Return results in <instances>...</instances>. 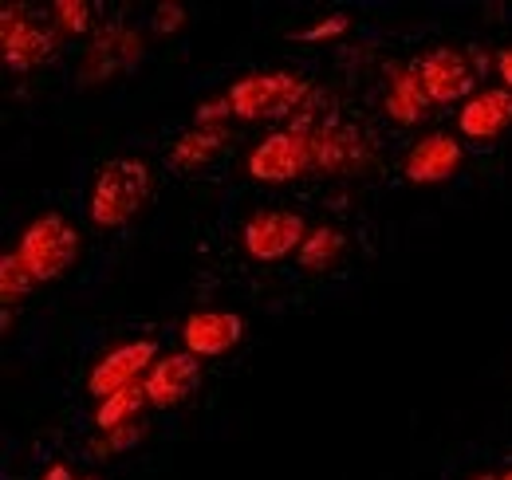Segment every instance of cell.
<instances>
[{"instance_id":"1","label":"cell","mask_w":512,"mask_h":480,"mask_svg":"<svg viewBox=\"0 0 512 480\" xmlns=\"http://www.w3.org/2000/svg\"><path fill=\"white\" fill-rule=\"evenodd\" d=\"M225 95L233 103V119L276 122L300 115V107L312 99V87H308V79H300L292 71H256V75L237 79Z\"/></svg>"},{"instance_id":"2","label":"cell","mask_w":512,"mask_h":480,"mask_svg":"<svg viewBox=\"0 0 512 480\" xmlns=\"http://www.w3.org/2000/svg\"><path fill=\"white\" fill-rule=\"evenodd\" d=\"M146 197H150V170L138 158H115L95 174L87 213L99 229H119L130 217H138Z\"/></svg>"},{"instance_id":"3","label":"cell","mask_w":512,"mask_h":480,"mask_svg":"<svg viewBox=\"0 0 512 480\" xmlns=\"http://www.w3.org/2000/svg\"><path fill=\"white\" fill-rule=\"evenodd\" d=\"M16 252L24 256L28 272L36 276V284L60 280L67 268L75 264V256H79V233H75V225H71L67 217L44 213V217H36V221L24 229Z\"/></svg>"},{"instance_id":"4","label":"cell","mask_w":512,"mask_h":480,"mask_svg":"<svg viewBox=\"0 0 512 480\" xmlns=\"http://www.w3.org/2000/svg\"><path fill=\"white\" fill-rule=\"evenodd\" d=\"M308 170H316V150H312L308 126L276 130V134L260 138V146L249 154V178L260 185H288Z\"/></svg>"},{"instance_id":"5","label":"cell","mask_w":512,"mask_h":480,"mask_svg":"<svg viewBox=\"0 0 512 480\" xmlns=\"http://www.w3.org/2000/svg\"><path fill=\"white\" fill-rule=\"evenodd\" d=\"M308 225L300 213H280V209H260L245 221V248L253 260H284L292 252H300V244L308 240Z\"/></svg>"},{"instance_id":"6","label":"cell","mask_w":512,"mask_h":480,"mask_svg":"<svg viewBox=\"0 0 512 480\" xmlns=\"http://www.w3.org/2000/svg\"><path fill=\"white\" fill-rule=\"evenodd\" d=\"M158 362V343L154 339H134V343H123V347H115V351H107L103 359L95 362V370H91V378H87V390L95 394V398H111V394H119V390H127V386H138V382H146V366H154Z\"/></svg>"},{"instance_id":"7","label":"cell","mask_w":512,"mask_h":480,"mask_svg":"<svg viewBox=\"0 0 512 480\" xmlns=\"http://www.w3.org/2000/svg\"><path fill=\"white\" fill-rule=\"evenodd\" d=\"M0 40H4V63L12 71H32V67H44V63L56 56V40L48 28L32 24L28 20V8L20 4H8L0 12Z\"/></svg>"},{"instance_id":"8","label":"cell","mask_w":512,"mask_h":480,"mask_svg":"<svg viewBox=\"0 0 512 480\" xmlns=\"http://www.w3.org/2000/svg\"><path fill=\"white\" fill-rule=\"evenodd\" d=\"M418 63V75H422V87L434 103H457L473 91L477 75H473V63L465 52H453V48H438L430 56H422Z\"/></svg>"},{"instance_id":"9","label":"cell","mask_w":512,"mask_h":480,"mask_svg":"<svg viewBox=\"0 0 512 480\" xmlns=\"http://www.w3.org/2000/svg\"><path fill=\"white\" fill-rule=\"evenodd\" d=\"M245 335V319L233 311H193L182 327V343L197 359H217L233 351Z\"/></svg>"},{"instance_id":"10","label":"cell","mask_w":512,"mask_h":480,"mask_svg":"<svg viewBox=\"0 0 512 480\" xmlns=\"http://www.w3.org/2000/svg\"><path fill=\"white\" fill-rule=\"evenodd\" d=\"M461 158H465L461 138L442 134V130L438 134H426L406 154V181H414V185H442V181H449L457 174Z\"/></svg>"},{"instance_id":"11","label":"cell","mask_w":512,"mask_h":480,"mask_svg":"<svg viewBox=\"0 0 512 480\" xmlns=\"http://www.w3.org/2000/svg\"><path fill=\"white\" fill-rule=\"evenodd\" d=\"M201 382V366H197V355L182 351V355H166L150 366L146 374V398L154 410H170V406H182L197 390Z\"/></svg>"},{"instance_id":"12","label":"cell","mask_w":512,"mask_h":480,"mask_svg":"<svg viewBox=\"0 0 512 480\" xmlns=\"http://www.w3.org/2000/svg\"><path fill=\"white\" fill-rule=\"evenodd\" d=\"M512 126V91L509 87H489V91H477L461 115H457V130L473 142H493L501 138Z\"/></svg>"},{"instance_id":"13","label":"cell","mask_w":512,"mask_h":480,"mask_svg":"<svg viewBox=\"0 0 512 480\" xmlns=\"http://www.w3.org/2000/svg\"><path fill=\"white\" fill-rule=\"evenodd\" d=\"M430 103H434V99H430L426 87H422L418 63H406V67H394V71H390V83H386V99H383L390 122L414 126V122L426 115Z\"/></svg>"},{"instance_id":"14","label":"cell","mask_w":512,"mask_h":480,"mask_svg":"<svg viewBox=\"0 0 512 480\" xmlns=\"http://www.w3.org/2000/svg\"><path fill=\"white\" fill-rule=\"evenodd\" d=\"M221 142H225V130H201V126H193L190 134H182L170 146L166 162L174 170H197V166H205V162H213L221 154Z\"/></svg>"},{"instance_id":"15","label":"cell","mask_w":512,"mask_h":480,"mask_svg":"<svg viewBox=\"0 0 512 480\" xmlns=\"http://www.w3.org/2000/svg\"><path fill=\"white\" fill-rule=\"evenodd\" d=\"M142 406H150V398H146V382L127 386V390H119V394L103 398V402H99V410H95V425H99V433H111V429H119V425H130V421L142 414Z\"/></svg>"},{"instance_id":"16","label":"cell","mask_w":512,"mask_h":480,"mask_svg":"<svg viewBox=\"0 0 512 480\" xmlns=\"http://www.w3.org/2000/svg\"><path fill=\"white\" fill-rule=\"evenodd\" d=\"M343 248H347V237L339 229H331V225H320V229H312L308 240L300 244L296 260H300L304 272H327L343 256Z\"/></svg>"},{"instance_id":"17","label":"cell","mask_w":512,"mask_h":480,"mask_svg":"<svg viewBox=\"0 0 512 480\" xmlns=\"http://www.w3.org/2000/svg\"><path fill=\"white\" fill-rule=\"evenodd\" d=\"M32 284H36V276L28 272L24 256H20L16 248H12V252H4V260H0V296H4V303L12 307L16 300H24Z\"/></svg>"},{"instance_id":"18","label":"cell","mask_w":512,"mask_h":480,"mask_svg":"<svg viewBox=\"0 0 512 480\" xmlns=\"http://www.w3.org/2000/svg\"><path fill=\"white\" fill-rule=\"evenodd\" d=\"M142 437H146V429H142L138 421H130V425H119V429L103 433V437L95 441V453H127V449H134Z\"/></svg>"},{"instance_id":"19","label":"cell","mask_w":512,"mask_h":480,"mask_svg":"<svg viewBox=\"0 0 512 480\" xmlns=\"http://www.w3.org/2000/svg\"><path fill=\"white\" fill-rule=\"evenodd\" d=\"M52 16L64 32H87L91 28V4H83V0H56Z\"/></svg>"},{"instance_id":"20","label":"cell","mask_w":512,"mask_h":480,"mask_svg":"<svg viewBox=\"0 0 512 480\" xmlns=\"http://www.w3.org/2000/svg\"><path fill=\"white\" fill-rule=\"evenodd\" d=\"M225 119H233V103H229V95H217V99H209V103L197 107V126H201V130H221Z\"/></svg>"},{"instance_id":"21","label":"cell","mask_w":512,"mask_h":480,"mask_svg":"<svg viewBox=\"0 0 512 480\" xmlns=\"http://www.w3.org/2000/svg\"><path fill=\"white\" fill-rule=\"evenodd\" d=\"M154 20H158V24H154L158 32H174V28H182V24H186V12H182L178 4H162V8L154 12Z\"/></svg>"},{"instance_id":"22","label":"cell","mask_w":512,"mask_h":480,"mask_svg":"<svg viewBox=\"0 0 512 480\" xmlns=\"http://www.w3.org/2000/svg\"><path fill=\"white\" fill-rule=\"evenodd\" d=\"M343 28H347V16H327V24L308 28V32H304V40H327V36H339Z\"/></svg>"},{"instance_id":"23","label":"cell","mask_w":512,"mask_h":480,"mask_svg":"<svg viewBox=\"0 0 512 480\" xmlns=\"http://www.w3.org/2000/svg\"><path fill=\"white\" fill-rule=\"evenodd\" d=\"M497 71H501V83L512 91V48H505V52L497 56Z\"/></svg>"},{"instance_id":"24","label":"cell","mask_w":512,"mask_h":480,"mask_svg":"<svg viewBox=\"0 0 512 480\" xmlns=\"http://www.w3.org/2000/svg\"><path fill=\"white\" fill-rule=\"evenodd\" d=\"M40 480H71V469H67V465H52Z\"/></svg>"},{"instance_id":"25","label":"cell","mask_w":512,"mask_h":480,"mask_svg":"<svg viewBox=\"0 0 512 480\" xmlns=\"http://www.w3.org/2000/svg\"><path fill=\"white\" fill-rule=\"evenodd\" d=\"M497 480H512V469H509V473H501V477H497Z\"/></svg>"},{"instance_id":"26","label":"cell","mask_w":512,"mask_h":480,"mask_svg":"<svg viewBox=\"0 0 512 480\" xmlns=\"http://www.w3.org/2000/svg\"><path fill=\"white\" fill-rule=\"evenodd\" d=\"M473 480H497V477H489V473H485V477H473Z\"/></svg>"},{"instance_id":"27","label":"cell","mask_w":512,"mask_h":480,"mask_svg":"<svg viewBox=\"0 0 512 480\" xmlns=\"http://www.w3.org/2000/svg\"><path fill=\"white\" fill-rule=\"evenodd\" d=\"M83 480H95V477H83Z\"/></svg>"}]
</instances>
